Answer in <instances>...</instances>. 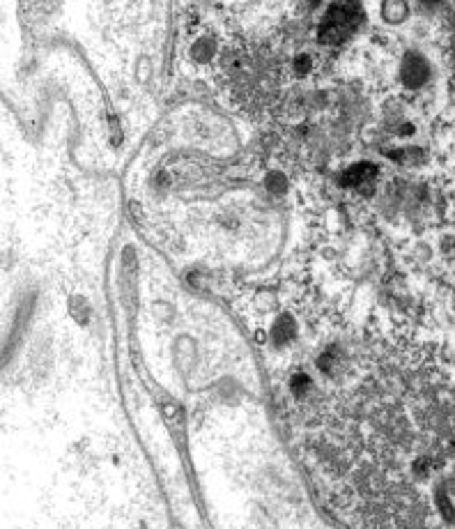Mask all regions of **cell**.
Masks as SVG:
<instances>
[{
	"instance_id": "1",
	"label": "cell",
	"mask_w": 455,
	"mask_h": 529,
	"mask_svg": "<svg viewBox=\"0 0 455 529\" xmlns=\"http://www.w3.org/2000/svg\"><path fill=\"white\" fill-rule=\"evenodd\" d=\"M434 370L347 366L285 385L334 504L361 529H455V385Z\"/></svg>"
},
{
	"instance_id": "2",
	"label": "cell",
	"mask_w": 455,
	"mask_h": 529,
	"mask_svg": "<svg viewBox=\"0 0 455 529\" xmlns=\"http://www.w3.org/2000/svg\"><path fill=\"white\" fill-rule=\"evenodd\" d=\"M352 28H354V12L349 8L338 5V8H331V12L327 14L325 23H322V28H320V37H322V42L334 44V42L345 39L349 32H352Z\"/></svg>"
},
{
	"instance_id": "3",
	"label": "cell",
	"mask_w": 455,
	"mask_h": 529,
	"mask_svg": "<svg viewBox=\"0 0 455 529\" xmlns=\"http://www.w3.org/2000/svg\"><path fill=\"white\" fill-rule=\"evenodd\" d=\"M400 74H402V81H405L407 88H421V85L428 81L430 69H428V63L419 56V53H407L405 60H402Z\"/></svg>"
},
{
	"instance_id": "4",
	"label": "cell",
	"mask_w": 455,
	"mask_h": 529,
	"mask_svg": "<svg viewBox=\"0 0 455 529\" xmlns=\"http://www.w3.org/2000/svg\"><path fill=\"white\" fill-rule=\"evenodd\" d=\"M384 16L388 21H402L407 16V8L402 0H386L384 3Z\"/></svg>"
},
{
	"instance_id": "5",
	"label": "cell",
	"mask_w": 455,
	"mask_h": 529,
	"mask_svg": "<svg viewBox=\"0 0 455 529\" xmlns=\"http://www.w3.org/2000/svg\"><path fill=\"white\" fill-rule=\"evenodd\" d=\"M214 51V46L207 42V39H200L196 46H194V56L196 58H209V53Z\"/></svg>"
},
{
	"instance_id": "6",
	"label": "cell",
	"mask_w": 455,
	"mask_h": 529,
	"mask_svg": "<svg viewBox=\"0 0 455 529\" xmlns=\"http://www.w3.org/2000/svg\"><path fill=\"white\" fill-rule=\"evenodd\" d=\"M421 3H425V5H432V3H437V0H421Z\"/></svg>"
}]
</instances>
